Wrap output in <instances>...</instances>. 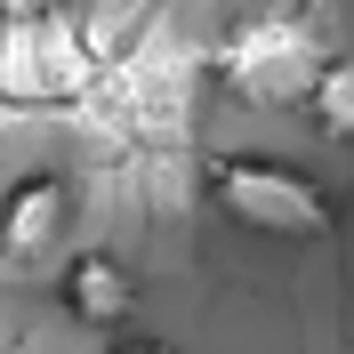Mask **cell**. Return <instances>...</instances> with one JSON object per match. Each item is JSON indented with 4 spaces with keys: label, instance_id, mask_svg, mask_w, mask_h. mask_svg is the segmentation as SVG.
<instances>
[{
    "label": "cell",
    "instance_id": "cell-1",
    "mask_svg": "<svg viewBox=\"0 0 354 354\" xmlns=\"http://www.w3.org/2000/svg\"><path fill=\"white\" fill-rule=\"evenodd\" d=\"M209 73L258 105H306L314 81L330 73V57H322V32L306 8H258V17L225 24V41L209 48Z\"/></svg>",
    "mask_w": 354,
    "mask_h": 354
},
{
    "label": "cell",
    "instance_id": "cell-2",
    "mask_svg": "<svg viewBox=\"0 0 354 354\" xmlns=\"http://www.w3.org/2000/svg\"><path fill=\"white\" fill-rule=\"evenodd\" d=\"M209 201L234 225L266 234V242H314V234H330V194L306 169H290V161H250V153L218 161L209 169Z\"/></svg>",
    "mask_w": 354,
    "mask_h": 354
},
{
    "label": "cell",
    "instance_id": "cell-3",
    "mask_svg": "<svg viewBox=\"0 0 354 354\" xmlns=\"http://www.w3.org/2000/svg\"><path fill=\"white\" fill-rule=\"evenodd\" d=\"M97 81V48L88 32L65 17H41V24H8V48H0V88H17V97H81Z\"/></svg>",
    "mask_w": 354,
    "mask_h": 354
},
{
    "label": "cell",
    "instance_id": "cell-4",
    "mask_svg": "<svg viewBox=\"0 0 354 354\" xmlns=\"http://www.w3.org/2000/svg\"><path fill=\"white\" fill-rule=\"evenodd\" d=\"M65 218H73V194L65 177H24L17 194L0 201V258L8 266H32L65 242Z\"/></svg>",
    "mask_w": 354,
    "mask_h": 354
},
{
    "label": "cell",
    "instance_id": "cell-5",
    "mask_svg": "<svg viewBox=\"0 0 354 354\" xmlns=\"http://www.w3.org/2000/svg\"><path fill=\"white\" fill-rule=\"evenodd\" d=\"M65 306H73V322L121 330V322L137 314V282H129L113 258H97V250H88V258H73V266H65Z\"/></svg>",
    "mask_w": 354,
    "mask_h": 354
},
{
    "label": "cell",
    "instance_id": "cell-6",
    "mask_svg": "<svg viewBox=\"0 0 354 354\" xmlns=\"http://www.w3.org/2000/svg\"><path fill=\"white\" fill-rule=\"evenodd\" d=\"M306 113H314V129H322V137H338V145H354V57H330V73L314 81Z\"/></svg>",
    "mask_w": 354,
    "mask_h": 354
},
{
    "label": "cell",
    "instance_id": "cell-7",
    "mask_svg": "<svg viewBox=\"0 0 354 354\" xmlns=\"http://www.w3.org/2000/svg\"><path fill=\"white\" fill-rule=\"evenodd\" d=\"M73 0H0V24H41V17H65Z\"/></svg>",
    "mask_w": 354,
    "mask_h": 354
},
{
    "label": "cell",
    "instance_id": "cell-8",
    "mask_svg": "<svg viewBox=\"0 0 354 354\" xmlns=\"http://www.w3.org/2000/svg\"><path fill=\"white\" fill-rule=\"evenodd\" d=\"M113 354H169V346H161V338H121Z\"/></svg>",
    "mask_w": 354,
    "mask_h": 354
}]
</instances>
